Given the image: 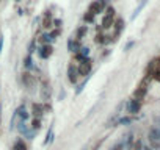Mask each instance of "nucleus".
<instances>
[{"label": "nucleus", "instance_id": "nucleus-1", "mask_svg": "<svg viewBox=\"0 0 160 150\" xmlns=\"http://www.w3.org/2000/svg\"><path fill=\"white\" fill-rule=\"evenodd\" d=\"M148 139H149V145L152 150H160V131L152 127L148 133Z\"/></svg>", "mask_w": 160, "mask_h": 150}, {"label": "nucleus", "instance_id": "nucleus-2", "mask_svg": "<svg viewBox=\"0 0 160 150\" xmlns=\"http://www.w3.org/2000/svg\"><path fill=\"white\" fill-rule=\"evenodd\" d=\"M105 7H107V0H94V2L90 5L88 11H90V13H93V14L96 16V14L102 13V11L105 10Z\"/></svg>", "mask_w": 160, "mask_h": 150}, {"label": "nucleus", "instance_id": "nucleus-3", "mask_svg": "<svg viewBox=\"0 0 160 150\" xmlns=\"http://www.w3.org/2000/svg\"><path fill=\"white\" fill-rule=\"evenodd\" d=\"M91 67H93V61H91V59H85V61H82V63H78L77 72H78V75H83V77H87V75H90V72H91Z\"/></svg>", "mask_w": 160, "mask_h": 150}, {"label": "nucleus", "instance_id": "nucleus-4", "mask_svg": "<svg viewBox=\"0 0 160 150\" xmlns=\"http://www.w3.org/2000/svg\"><path fill=\"white\" fill-rule=\"evenodd\" d=\"M113 22H115V10L110 7V8H107V14H105L104 19H102V28H110V27H113Z\"/></svg>", "mask_w": 160, "mask_h": 150}, {"label": "nucleus", "instance_id": "nucleus-5", "mask_svg": "<svg viewBox=\"0 0 160 150\" xmlns=\"http://www.w3.org/2000/svg\"><path fill=\"white\" fill-rule=\"evenodd\" d=\"M18 130L21 131V134H24L27 139H33V136H35V130H32L28 125H27V122H18Z\"/></svg>", "mask_w": 160, "mask_h": 150}, {"label": "nucleus", "instance_id": "nucleus-6", "mask_svg": "<svg viewBox=\"0 0 160 150\" xmlns=\"http://www.w3.org/2000/svg\"><path fill=\"white\" fill-rule=\"evenodd\" d=\"M126 108H127V113H129V114H137V113L141 110V102H140V100L132 99V100H129V102H127Z\"/></svg>", "mask_w": 160, "mask_h": 150}, {"label": "nucleus", "instance_id": "nucleus-7", "mask_svg": "<svg viewBox=\"0 0 160 150\" xmlns=\"http://www.w3.org/2000/svg\"><path fill=\"white\" fill-rule=\"evenodd\" d=\"M22 82H24V85L27 86V89H32V88L35 86V77H33L28 70H25V72L22 73Z\"/></svg>", "mask_w": 160, "mask_h": 150}, {"label": "nucleus", "instance_id": "nucleus-8", "mask_svg": "<svg viewBox=\"0 0 160 150\" xmlns=\"http://www.w3.org/2000/svg\"><path fill=\"white\" fill-rule=\"evenodd\" d=\"M38 55H39V58H42V59L49 58V56L52 55V45H50V44H42V45L39 47V50H38Z\"/></svg>", "mask_w": 160, "mask_h": 150}, {"label": "nucleus", "instance_id": "nucleus-9", "mask_svg": "<svg viewBox=\"0 0 160 150\" xmlns=\"http://www.w3.org/2000/svg\"><path fill=\"white\" fill-rule=\"evenodd\" d=\"M77 75H78L77 67L74 64H69V67H68V78H69L71 83H77V78H78Z\"/></svg>", "mask_w": 160, "mask_h": 150}, {"label": "nucleus", "instance_id": "nucleus-10", "mask_svg": "<svg viewBox=\"0 0 160 150\" xmlns=\"http://www.w3.org/2000/svg\"><path fill=\"white\" fill-rule=\"evenodd\" d=\"M68 49H69V52H72V53H77L80 49H82V45H80V41H77V39H69V42H68Z\"/></svg>", "mask_w": 160, "mask_h": 150}, {"label": "nucleus", "instance_id": "nucleus-11", "mask_svg": "<svg viewBox=\"0 0 160 150\" xmlns=\"http://www.w3.org/2000/svg\"><path fill=\"white\" fill-rule=\"evenodd\" d=\"M32 113H33L35 119H41V116H42V113H44V105L35 103V105L32 106Z\"/></svg>", "mask_w": 160, "mask_h": 150}, {"label": "nucleus", "instance_id": "nucleus-12", "mask_svg": "<svg viewBox=\"0 0 160 150\" xmlns=\"http://www.w3.org/2000/svg\"><path fill=\"white\" fill-rule=\"evenodd\" d=\"M49 97H50V86H49L47 82L44 80V83H42V86H41V99L46 102V100H49Z\"/></svg>", "mask_w": 160, "mask_h": 150}, {"label": "nucleus", "instance_id": "nucleus-13", "mask_svg": "<svg viewBox=\"0 0 160 150\" xmlns=\"http://www.w3.org/2000/svg\"><path fill=\"white\" fill-rule=\"evenodd\" d=\"M52 14L50 13H46L44 14V19H42V28H46V30H50L52 28Z\"/></svg>", "mask_w": 160, "mask_h": 150}, {"label": "nucleus", "instance_id": "nucleus-14", "mask_svg": "<svg viewBox=\"0 0 160 150\" xmlns=\"http://www.w3.org/2000/svg\"><path fill=\"white\" fill-rule=\"evenodd\" d=\"M113 27H115V38H116V36H119V33H121L122 28H124V21H122V19H116V21L113 22Z\"/></svg>", "mask_w": 160, "mask_h": 150}, {"label": "nucleus", "instance_id": "nucleus-15", "mask_svg": "<svg viewBox=\"0 0 160 150\" xmlns=\"http://www.w3.org/2000/svg\"><path fill=\"white\" fill-rule=\"evenodd\" d=\"M87 31H88V28H87V25H83V27L77 28L75 36H72V38H74V39H77V41H82V39H83V36L87 35Z\"/></svg>", "mask_w": 160, "mask_h": 150}, {"label": "nucleus", "instance_id": "nucleus-16", "mask_svg": "<svg viewBox=\"0 0 160 150\" xmlns=\"http://www.w3.org/2000/svg\"><path fill=\"white\" fill-rule=\"evenodd\" d=\"M11 150H27V145H25L24 141H16Z\"/></svg>", "mask_w": 160, "mask_h": 150}, {"label": "nucleus", "instance_id": "nucleus-17", "mask_svg": "<svg viewBox=\"0 0 160 150\" xmlns=\"http://www.w3.org/2000/svg\"><path fill=\"white\" fill-rule=\"evenodd\" d=\"M24 66H25V69H33V61H32V56L30 55H27L24 58Z\"/></svg>", "mask_w": 160, "mask_h": 150}, {"label": "nucleus", "instance_id": "nucleus-18", "mask_svg": "<svg viewBox=\"0 0 160 150\" xmlns=\"http://www.w3.org/2000/svg\"><path fill=\"white\" fill-rule=\"evenodd\" d=\"M83 19H85V22L93 24V22H94V14H93V13H90V11H87V13H85V16H83Z\"/></svg>", "mask_w": 160, "mask_h": 150}, {"label": "nucleus", "instance_id": "nucleus-19", "mask_svg": "<svg viewBox=\"0 0 160 150\" xmlns=\"http://www.w3.org/2000/svg\"><path fill=\"white\" fill-rule=\"evenodd\" d=\"M39 128H41V119H33L32 120V130L38 131Z\"/></svg>", "mask_w": 160, "mask_h": 150}, {"label": "nucleus", "instance_id": "nucleus-20", "mask_svg": "<svg viewBox=\"0 0 160 150\" xmlns=\"http://www.w3.org/2000/svg\"><path fill=\"white\" fill-rule=\"evenodd\" d=\"M39 39H41V42H42V44H49V42H52V41H53V39H52V36H50V35H47V33H46V35H42Z\"/></svg>", "mask_w": 160, "mask_h": 150}, {"label": "nucleus", "instance_id": "nucleus-21", "mask_svg": "<svg viewBox=\"0 0 160 150\" xmlns=\"http://www.w3.org/2000/svg\"><path fill=\"white\" fill-rule=\"evenodd\" d=\"M144 5H146V0H143V2H141V3L138 5V8L135 10V13H133V16H132V19H135V17H137V16L140 14V11L143 10V7H144Z\"/></svg>", "mask_w": 160, "mask_h": 150}, {"label": "nucleus", "instance_id": "nucleus-22", "mask_svg": "<svg viewBox=\"0 0 160 150\" xmlns=\"http://www.w3.org/2000/svg\"><path fill=\"white\" fill-rule=\"evenodd\" d=\"M130 148H132V150H143V144H141V141L133 142V144L130 145Z\"/></svg>", "mask_w": 160, "mask_h": 150}, {"label": "nucleus", "instance_id": "nucleus-23", "mask_svg": "<svg viewBox=\"0 0 160 150\" xmlns=\"http://www.w3.org/2000/svg\"><path fill=\"white\" fill-rule=\"evenodd\" d=\"M52 139H53V128H50V130H49V133H47V138H46V142H44V144L52 142Z\"/></svg>", "mask_w": 160, "mask_h": 150}, {"label": "nucleus", "instance_id": "nucleus-24", "mask_svg": "<svg viewBox=\"0 0 160 150\" xmlns=\"http://www.w3.org/2000/svg\"><path fill=\"white\" fill-rule=\"evenodd\" d=\"M154 127H155V128L160 131V114H158V116L154 119Z\"/></svg>", "mask_w": 160, "mask_h": 150}, {"label": "nucleus", "instance_id": "nucleus-25", "mask_svg": "<svg viewBox=\"0 0 160 150\" xmlns=\"http://www.w3.org/2000/svg\"><path fill=\"white\" fill-rule=\"evenodd\" d=\"M152 78H154V80H157V82H160V69H157V70L152 73Z\"/></svg>", "mask_w": 160, "mask_h": 150}, {"label": "nucleus", "instance_id": "nucleus-26", "mask_svg": "<svg viewBox=\"0 0 160 150\" xmlns=\"http://www.w3.org/2000/svg\"><path fill=\"white\" fill-rule=\"evenodd\" d=\"M158 63H160V58H158Z\"/></svg>", "mask_w": 160, "mask_h": 150}]
</instances>
